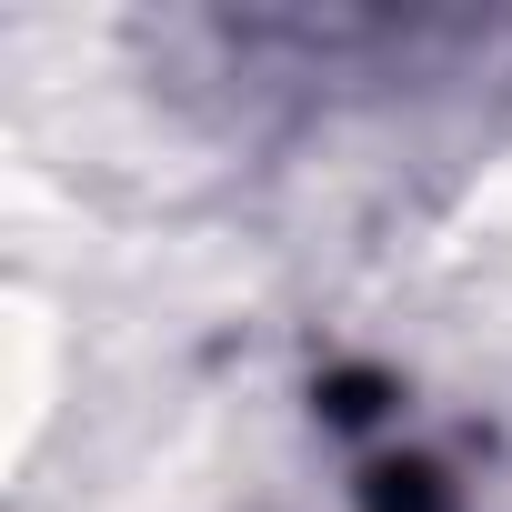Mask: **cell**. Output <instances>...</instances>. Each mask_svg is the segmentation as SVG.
Wrapping results in <instances>:
<instances>
[{
	"label": "cell",
	"mask_w": 512,
	"mask_h": 512,
	"mask_svg": "<svg viewBox=\"0 0 512 512\" xmlns=\"http://www.w3.org/2000/svg\"><path fill=\"white\" fill-rule=\"evenodd\" d=\"M372 512H452L422 462H372Z\"/></svg>",
	"instance_id": "obj_1"
}]
</instances>
